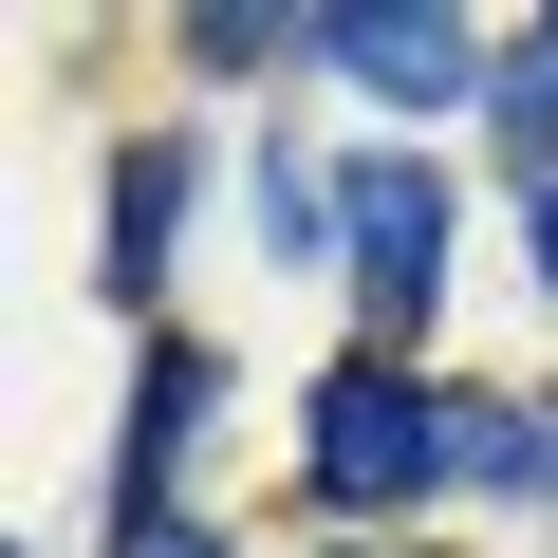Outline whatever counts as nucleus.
I'll return each mask as SVG.
<instances>
[{"label":"nucleus","instance_id":"39448f33","mask_svg":"<svg viewBox=\"0 0 558 558\" xmlns=\"http://www.w3.org/2000/svg\"><path fill=\"white\" fill-rule=\"evenodd\" d=\"M502 131H521V149H539V168H558V38H539V57H521V75H502Z\"/></svg>","mask_w":558,"mask_h":558},{"label":"nucleus","instance_id":"7ed1b4c3","mask_svg":"<svg viewBox=\"0 0 558 558\" xmlns=\"http://www.w3.org/2000/svg\"><path fill=\"white\" fill-rule=\"evenodd\" d=\"M336 57H354V94H391V112H447V94L484 75V38H465V20H410V0H391V20H336Z\"/></svg>","mask_w":558,"mask_h":558},{"label":"nucleus","instance_id":"f03ea898","mask_svg":"<svg viewBox=\"0 0 558 558\" xmlns=\"http://www.w3.org/2000/svg\"><path fill=\"white\" fill-rule=\"evenodd\" d=\"M336 223H354V299H373V336H410V317H428V260H447V186H428V168H373Z\"/></svg>","mask_w":558,"mask_h":558},{"label":"nucleus","instance_id":"423d86ee","mask_svg":"<svg viewBox=\"0 0 558 558\" xmlns=\"http://www.w3.org/2000/svg\"><path fill=\"white\" fill-rule=\"evenodd\" d=\"M112 558H223V539H205V521H131Z\"/></svg>","mask_w":558,"mask_h":558},{"label":"nucleus","instance_id":"f257e3e1","mask_svg":"<svg viewBox=\"0 0 558 558\" xmlns=\"http://www.w3.org/2000/svg\"><path fill=\"white\" fill-rule=\"evenodd\" d=\"M428 465H447V410H428L410 373H336V391H317V502L391 521V502H410Z\"/></svg>","mask_w":558,"mask_h":558},{"label":"nucleus","instance_id":"20e7f679","mask_svg":"<svg viewBox=\"0 0 558 558\" xmlns=\"http://www.w3.org/2000/svg\"><path fill=\"white\" fill-rule=\"evenodd\" d=\"M168 205H186V149H131V168H112V299H149V260H168Z\"/></svg>","mask_w":558,"mask_h":558},{"label":"nucleus","instance_id":"0eeeda50","mask_svg":"<svg viewBox=\"0 0 558 558\" xmlns=\"http://www.w3.org/2000/svg\"><path fill=\"white\" fill-rule=\"evenodd\" d=\"M539 260H558V205H539Z\"/></svg>","mask_w":558,"mask_h":558}]
</instances>
